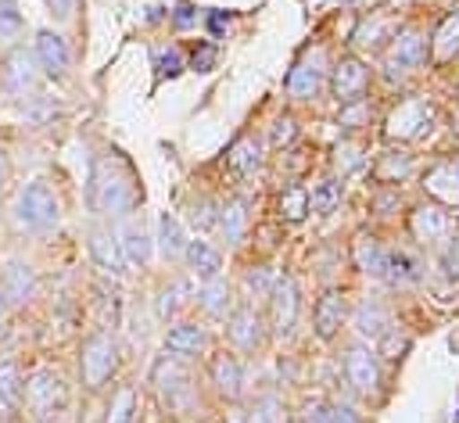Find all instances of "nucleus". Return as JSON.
Segmentation results:
<instances>
[{
	"label": "nucleus",
	"mask_w": 459,
	"mask_h": 423,
	"mask_svg": "<svg viewBox=\"0 0 459 423\" xmlns=\"http://www.w3.org/2000/svg\"><path fill=\"white\" fill-rule=\"evenodd\" d=\"M86 204L100 219L133 215V208L140 204V190H136V176L122 154L108 151V154L93 158L90 183H86Z\"/></svg>",
	"instance_id": "1"
},
{
	"label": "nucleus",
	"mask_w": 459,
	"mask_h": 423,
	"mask_svg": "<svg viewBox=\"0 0 459 423\" xmlns=\"http://www.w3.org/2000/svg\"><path fill=\"white\" fill-rule=\"evenodd\" d=\"M11 219L25 233H50V229H57V222H61V201H57L54 186L47 179H29L18 190V197H14Z\"/></svg>",
	"instance_id": "2"
},
{
	"label": "nucleus",
	"mask_w": 459,
	"mask_h": 423,
	"mask_svg": "<svg viewBox=\"0 0 459 423\" xmlns=\"http://www.w3.org/2000/svg\"><path fill=\"white\" fill-rule=\"evenodd\" d=\"M359 265L377 276V280H387V283H412L420 280V262L409 258L405 251H394V247H380L373 240H362L359 244Z\"/></svg>",
	"instance_id": "3"
},
{
	"label": "nucleus",
	"mask_w": 459,
	"mask_h": 423,
	"mask_svg": "<svg viewBox=\"0 0 459 423\" xmlns=\"http://www.w3.org/2000/svg\"><path fill=\"white\" fill-rule=\"evenodd\" d=\"M151 384L158 391V398L172 409V412H186L194 409V387H190V373H186V358L179 355H161L151 369Z\"/></svg>",
	"instance_id": "4"
},
{
	"label": "nucleus",
	"mask_w": 459,
	"mask_h": 423,
	"mask_svg": "<svg viewBox=\"0 0 459 423\" xmlns=\"http://www.w3.org/2000/svg\"><path fill=\"white\" fill-rule=\"evenodd\" d=\"M65 401H68V387H65V380H61L57 369L39 366V369L29 373V380H25V405H29V412L39 423L57 419V412L65 409Z\"/></svg>",
	"instance_id": "5"
},
{
	"label": "nucleus",
	"mask_w": 459,
	"mask_h": 423,
	"mask_svg": "<svg viewBox=\"0 0 459 423\" xmlns=\"http://www.w3.org/2000/svg\"><path fill=\"white\" fill-rule=\"evenodd\" d=\"M115 366H118V344H115V337H111L108 330L90 333V337L82 341V351H79L82 384H86L90 391H100V387L111 380Z\"/></svg>",
	"instance_id": "6"
},
{
	"label": "nucleus",
	"mask_w": 459,
	"mask_h": 423,
	"mask_svg": "<svg viewBox=\"0 0 459 423\" xmlns=\"http://www.w3.org/2000/svg\"><path fill=\"white\" fill-rule=\"evenodd\" d=\"M423 54H427V39L420 29H402L391 36V47L384 54V75L394 82L409 72H416L423 65Z\"/></svg>",
	"instance_id": "7"
},
{
	"label": "nucleus",
	"mask_w": 459,
	"mask_h": 423,
	"mask_svg": "<svg viewBox=\"0 0 459 423\" xmlns=\"http://www.w3.org/2000/svg\"><path fill=\"white\" fill-rule=\"evenodd\" d=\"M323 82H326V54L323 47H308L287 75V93L290 100H316Z\"/></svg>",
	"instance_id": "8"
},
{
	"label": "nucleus",
	"mask_w": 459,
	"mask_h": 423,
	"mask_svg": "<svg viewBox=\"0 0 459 423\" xmlns=\"http://www.w3.org/2000/svg\"><path fill=\"white\" fill-rule=\"evenodd\" d=\"M430 125H434V108L423 97H409L387 115L391 140H420L423 133H430Z\"/></svg>",
	"instance_id": "9"
},
{
	"label": "nucleus",
	"mask_w": 459,
	"mask_h": 423,
	"mask_svg": "<svg viewBox=\"0 0 459 423\" xmlns=\"http://www.w3.org/2000/svg\"><path fill=\"white\" fill-rule=\"evenodd\" d=\"M269 312H273V330L280 337H290L294 333V323H298V312H301V290L290 276H276L273 287H269Z\"/></svg>",
	"instance_id": "10"
},
{
	"label": "nucleus",
	"mask_w": 459,
	"mask_h": 423,
	"mask_svg": "<svg viewBox=\"0 0 459 423\" xmlns=\"http://www.w3.org/2000/svg\"><path fill=\"white\" fill-rule=\"evenodd\" d=\"M32 57H36V65H39L50 79H65L68 68H72V50H68L65 36L54 32V29H39V32H36Z\"/></svg>",
	"instance_id": "11"
},
{
	"label": "nucleus",
	"mask_w": 459,
	"mask_h": 423,
	"mask_svg": "<svg viewBox=\"0 0 459 423\" xmlns=\"http://www.w3.org/2000/svg\"><path fill=\"white\" fill-rule=\"evenodd\" d=\"M32 294H36V269L29 262H22V258H11L4 265V272H0V298H4V305L7 308H22V305L32 301Z\"/></svg>",
	"instance_id": "12"
},
{
	"label": "nucleus",
	"mask_w": 459,
	"mask_h": 423,
	"mask_svg": "<svg viewBox=\"0 0 459 423\" xmlns=\"http://www.w3.org/2000/svg\"><path fill=\"white\" fill-rule=\"evenodd\" d=\"M369 86V72L359 57H341L330 72V93L341 100V104H351V100H362Z\"/></svg>",
	"instance_id": "13"
},
{
	"label": "nucleus",
	"mask_w": 459,
	"mask_h": 423,
	"mask_svg": "<svg viewBox=\"0 0 459 423\" xmlns=\"http://www.w3.org/2000/svg\"><path fill=\"white\" fill-rule=\"evenodd\" d=\"M344 373L351 380V387L359 394H377L380 387V362H377V351H369L366 344H355L348 348L344 355Z\"/></svg>",
	"instance_id": "14"
},
{
	"label": "nucleus",
	"mask_w": 459,
	"mask_h": 423,
	"mask_svg": "<svg viewBox=\"0 0 459 423\" xmlns=\"http://www.w3.org/2000/svg\"><path fill=\"white\" fill-rule=\"evenodd\" d=\"M36 79H39V65L32 54L25 50H14L7 61H4V90L11 97H29L36 90Z\"/></svg>",
	"instance_id": "15"
},
{
	"label": "nucleus",
	"mask_w": 459,
	"mask_h": 423,
	"mask_svg": "<svg viewBox=\"0 0 459 423\" xmlns=\"http://www.w3.org/2000/svg\"><path fill=\"white\" fill-rule=\"evenodd\" d=\"M90 258L97 262L100 272H111V276L126 272V255H122V244H118L115 229H93L90 233Z\"/></svg>",
	"instance_id": "16"
},
{
	"label": "nucleus",
	"mask_w": 459,
	"mask_h": 423,
	"mask_svg": "<svg viewBox=\"0 0 459 423\" xmlns=\"http://www.w3.org/2000/svg\"><path fill=\"white\" fill-rule=\"evenodd\" d=\"M226 337L233 348L240 351H255L262 344V319L255 308H237L230 312V323H226Z\"/></svg>",
	"instance_id": "17"
},
{
	"label": "nucleus",
	"mask_w": 459,
	"mask_h": 423,
	"mask_svg": "<svg viewBox=\"0 0 459 423\" xmlns=\"http://www.w3.org/2000/svg\"><path fill=\"white\" fill-rule=\"evenodd\" d=\"M448 233H452L448 212H441V208H434V204H420V208L412 212V237H416L420 244H437V240H445Z\"/></svg>",
	"instance_id": "18"
},
{
	"label": "nucleus",
	"mask_w": 459,
	"mask_h": 423,
	"mask_svg": "<svg viewBox=\"0 0 459 423\" xmlns=\"http://www.w3.org/2000/svg\"><path fill=\"white\" fill-rule=\"evenodd\" d=\"M183 258H186V269L201 280V283H208V280H215V276H222V255L208 244V240H186V247H183Z\"/></svg>",
	"instance_id": "19"
},
{
	"label": "nucleus",
	"mask_w": 459,
	"mask_h": 423,
	"mask_svg": "<svg viewBox=\"0 0 459 423\" xmlns=\"http://www.w3.org/2000/svg\"><path fill=\"white\" fill-rule=\"evenodd\" d=\"M115 233H118V244H122L126 265L143 269V265L151 262V233L143 229V222H140V219H126V226H122V229H115Z\"/></svg>",
	"instance_id": "20"
},
{
	"label": "nucleus",
	"mask_w": 459,
	"mask_h": 423,
	"mask_svg": "<svg viewBox=\"0 0 459 423\" xmlns=\"http://www.w3.org/2000/svg\"><path fill=\"white\" fill-rule=\"evenodd\" d=\"M208 348V333L204 326L197 323H176L169 333H165V351L179 355V358H194V355H204Z\"/></svg>",
	"instance_id": "21"
},
{
	"label": "nucleus",
	"mask_w": 459,
	"mask_h": 423,
	"mask_svg": "<svg viewBox=\"0 0 459 423\" xmlns=\"http://www.w3.org/2000/svg\"><path fill=\"white\" fill-rule=\"evenodd\" d=\"M212 384H215V391L222 394V398H240L244 394V366H240V358L237 355H215L212 358Z\"/></svg>",
	"instance_id": "22"
},
{
	"label": "nucleus",
	"mask_w": 459,
	"mask_h": 423,
	"mask_svg": "<svg viewBox=\"0 0 459 423\" xmlns=\"http://www.w3.org/2000/svg\"><path fill=\"white\" fill-rule=\"evenodd\" d=\"M22 398H25L22 366L7 358V362H0V419H11L22 409Z\"/></svg>",
	"instance_id": "23"
},
{
	"label": "nucleus",
	"mask_w": 459,
	"mask_h": 423,
	"mask_svg": "<svg viewBox=\"0 0 459 423\" xmlns=\"http://www.w3.org/2000/svg\"><path fill=\"white\" fill-rule=\"evenodd\" d=\"M423 186H427L430 197H437V201H445V204H459V165H452V161L434 165V168L423 176Z\"/></svg>",
	"instance_id": "24"
},
{
	"label": "nucleus",
	"mask_w": 459,
	"mask_h": 423,
	"mask_svg": "<svg viewBox=\"0 0 459 423\" xmlns=\"http://www.w3.org/2000/svg\"><path fill=\"white\" fill-rule=\"evenodd\" d=\"M316 333L319 341H330L337 330H341V319H344V298L341 290H323V298L316 301Z\"/></svg>",
	"instance_id": "25"
},
{
	"label": "nucleus",
	"mask_w": 459,
	"mask_h": 423,
	"mask_svg": "<svg viewBox=\"0 0 459 423\" xmlns=\"http://www.w3.org/2000/svg\"><path fill=\"white\" fill-rule=\"evenodd\" d=\"M226 161H230V168H233L237 176H255V172L262 168V143H258L255 136H240V140L230 147Z\"/></svg>",
	"instance_id": "26"
},
{
	"label": "nucleus",
	"mask_w": 459,
	"mask_h": 423,
	"mask_svg": "<svg viewBox=\"0 0 459 423\" xmlns=\"http://www.w3.org/2000/svg\"><path fill=\"white\" fill-rule=\"evenodd\" d=\"M430 50H434V61H452L455 54H459V7L452 11V14H445L441 18V25L434 29V43H430Z\"/></svg>",
	"instance_id": "27"
},
{
	"label": "nucleus",
	"mask_w": 459,
	"mask_h": 423,
	"mask_svg": "<svg viewBox=\"0 0 459 423\" xmlns=\"http://www.w3.org/2000/svg\"><path fill=\"white\" fill-rule=\"evenodd\" d=\"M219 229L226 237V244H240L244 240V229H247V204L244 201H226L219 204Z\"/></svg>",
	"instance_id": "28"
},
{
	"label": "nucleus",
	"mask_w": 459,
	"mask_h": 423,
	"mask_svg": "<svg viewBox=\"0 0 459 423\" xmlns=\"http://www.w3.org/2000/svg\"><path fill=\"white\" fill-rule=\"evenodd\" d=\"M158 247L165 258H183V247H186V237H183V226L172 212H161L158 215Z\"/></svg>",
	"instance_id": "29"
},
{
	"label": "nucleus",
	"mask_w": 459,
	"mask_h": 423,
	"mask_svg": "<svg viewBox=\"0 0 459 423\" xmlns=\"http://www.w3.org/2000/svg\"><path fill=\"white\" fill-rule=\"evenodd\" d=\"M355 326H359V333L362 337H369V341H384L387 333H391V315L380 308V305H359V312H355Z\"/></svg>",
	"instance_id": "30"
},
{
	"label": "nucleus",
	"mask_w": 459,
	"mask_h": 423,
	"mask_svg": "<svg viewBox=\"0 0 459 423\" xmlns=\"http://www.w3.org/2000/svg\"><path fill=\"white\" fill-rule=\"evenodd\" d=\"M197 305H201L208 315L226 319V315H230V287H226V280H222V276L208 280V283L201 287V294H197Z\"/></svg>",
	"instance_id": "31"
},
{
	"label": "nucleus",
	"mask_w": 459,
	"mask_h": 423,
	"mask_svg": "<svg viewBox=\"0 0 459 423\" xmlns=\"http://www.w3.org/2000/svg\"><path fill=\"white\" fill-rule=\"evenodd\" d=\"M391 36H394V18L387 11H380L373 22H362L355 29V43L359 47H377L380 39H391Z\"/></svg>",
	"instance_id": "32"
},
{
	"label": "nucleus",
	"mask_w": 459,
	"mask_h": 423,
	"mask_svg": "<svg viewBox=\"0 0 459 423\" xmlns=\"http://www.w3.org/2000/svg\"><path fill=\"white\" fill-rule=\"evenodd\" d=\"M308 208H312V201H308V190H305L301 183H290V186L280 194V215H283L287 222H301V219L308 215Z\"/></svg>",
	"instance_id": "33"
},
{
	"label": "nucleus",
	"mask_w": 459,
	"mask_h": 423,
	"mask_svg": "<svg viewBox=\"0 0 459 423\" xmlns=\"http://www.w3.org/2000/svg\"><path fill=\"white\" fill-rule=\"evenodd\" d=\"M133 419H136V391L126 384L115 391V398L104 412V423H133Z\"/></svg>",
	"instance_id": "34"
},
{
	"label": "nucleus",
	"mask_w": 459,
	"mask_h": 423,
	"mask_svg": "<svg viewBox=\"0 0 459 423\" xmlns=\"http://www.w3.org/2000/svg\"><path fill=\"white\" fill-rule=\"evenodd\" d=\"M25 22L18 11V0H0V43H14L22 36Z\"/></svg>",
	"instance_id": "35"
},
{
	"label": "nucleus",
	"mask_w": 459,
	"mask_h": 423,
	"mask_svg": "<svg viewBox=\"0 0 459 423\" xmlns=\"http://www.w3.org/2000/svg\"><path fill=\"white\" fill-rule=\"evenodd\" d=\"M280 398H262V401H255L247 412H244V423H283V416H280Z\"/></svg>",
	"instance_id": "36"
},
{
	"label": "nucleus",
	"mask_w": 459,
	"mask_h": 423,
	"mask_svg": "<svg viewBox=\"0 0 459 423\" xmlns=\"http://www.w3.org/2000/svg\"><path fill=\"white\" fill-rule=\"evenodd\" d=\"M308 201H312L316 212H333V204L341 201V183L337 179H323L316 186V194H308Z\"/></svg>",
	"instance_id": "37"
},
{
	"label": "nucleus",
	"mask_w": 459,
	"mask_h": 423,
	"mask_svg": "<svg viewBox=\"0 0 459 423\" xmlns=\"http://www.w3.org/2000/svg\"><path fill=\"white\" fill-rule=\"evenodd\" d=\"M154 68H158V75H179L183 72V54L176 47H158L154 50Z\"/></svg>",
	"instance_id": "38"
},
{
	"label": "nucleus",
	"mask_w": 459,
	"mask_h": 423,
	"mask_svg": "<svg viewBox=\"0 0 459 423\" xmlns=\"http://www.w3.org/2000/svg\"><path fill=\"white\" fill-rule=\"evenodd\" d=\"M294 136H298V122L290 118V115H283V118H276V125H273V147L280 151V147H290L294 143Z\"/></svg>",
	"instance_id": "39"
},
{
	"label": "nucleus",
	"mask_w": 459,
	"mask_h": 423,
	"mask_svg": "<svg viewBox=\"0 0 459 423\" xmlns=\"http://www.w3.org/2000/svg\"><path fill=\"white\" fill-rule=\"evenodd\" d=\"M179 298H183V287H179V283H169V287L158 294V315L169 319V315L179 308Z\"/></svg>",
	"instance_id": "40"
},
{
	"label": "nucleus",
	"mask_w": 459,
	"mask_h": 423,
	"mask_svg": "<svg viewBox=\"0 0 459 423\" xmlns=\"http://www.w3.org/2000/svg\"><path fill=\"white\" fill-rule=\"evenodd\" d=\"M441 269H445L448 280H459V233H455V240L445 247V255H441Z\"/></svg>",
	"instance_id": "41"
},
{
	"label": "nucleus",
	"mask_w": 459,
	"mask_h": 423,
	"mask_svg": "<svg viewBox=\"0 0 459 423\" xmlns=\"http://www.w3.org/2000/svg\"><path fill=\"white\" fill-rule=\"evenodd\" d=\"M359 165H362V151H359V147H351V143L337 147V168H341V172H351V168H359Z\"/></svg>",
	"instance_id": "42"
},
{
	"label": "nucleus",
	"mask_w": 459,
	"mask_h": 423,
	"mask_svg": "<svg viewBox=\"0 0 459 423\" xmlns=\"http://www.w3.org/2000/svg\"><path fill=\"white\" fill-rule=\"evenodd\" d=\"M319 423H362V419H359L355 409H348V405H333V409H323V419H319Z\"/></svg>",
	"instance_id": "43"
},
{
	"label": "nucleus",
	"mask_w": 459,
	"mask_h": 423,
	"mask_svg": "<svg viewBox=\"0 0 459 423\" xmlns=\"http://www.w3.org/2000/svg\"><path fill=\"white\" fill-rule=\"evenodd\" d=\"M212 65H215V47H212V43H201V50H194V54H190V68L208 72Z\"/></svg>",
	"instance_id": "44"
},
{
	"label": "nucleus",
	"mask_w": 459,
	"mask_h": 423,
	"mask_svg": "<svg viewBox=\"0 0 459 423\" xmlns=\"http://www.w3.org/2000/svg\"><path fill=\"white\" fill-rule=\"evenodd\" d=\"M43 4L54 14V22H68L75 14V7H79V0H43Z\"/></svg>",
	"instance_id": "45"
},
{
	"label": "nucleus",
	"mask_w": 459,
	"mask_h": 423,
	"mask_svg": "<svg viewBox=\"0 0 459 423\" xmlns=\"http://www.w3.org/2000/svg\"><path fill=\"white\" fill-rule=\"evenodd\" d=\"M344 111H341V125H348V129H355L359 122H362V115H366V104L362 100H351V104H341Z\"/></svg>",
	"instance_id": "46"
},
{
	"label": "nucleus",
	"mask_w": 459,
	"mask_h": 423,
	"mask_svg": "<svg viewBox=\"0 0 459 423\" xmlns=\"http://www.w3.org/2000/svg\"><path fill=\"white\" fill-rule=\"evenodd\" d=\"M172 18H176V25H179V29H186V25H194V22H197V11H190V7H179Z\"/></svg>",
	"instance_id": "47"
},
{
	"label": "nucleus",
	"mask_w": 459,
	"mask_h": 423,
	"mask_svg": "<svg viewBox=\"0 0 459 423\" xmlns=\"http://www.w3.org/2000/svg\"><path fill=\"white\" fill-rule=\"evenodd\" d=\"M405 168H409V161H394V158H387V161H384V168H380V176H394V172H398V176H405Z\"/></svg>",
	"instance_id": "48"
},
{
	"label": "nucleus",
	"mask_w": 459,
	"mask_h": 423,
	"mask_svg": "<svg viewBox=\"0 0 459 423\" xmlns=\"http://www.w3.org/2000/svg\"><path fill=\"white\" fill-rule=\"evenodd\" d=\"M208 25H212V32L219 36V32H222V25H226V14H222V11H215V14L208 18Z\"/></svg>",
	"instance_id": "49"
},
{
	"label": "nucleus",
	"mask_w": 459,
	"mask_h": 423,
	"mask_svg": "<svg viewBox=\"0 0 459 423\" xmlns=\"http://www.w3.org/2000/svg\"><path fill=\"white\" fill-rule=\"evenodd\" d=\"M7 172H11V165H7V154L0 151V194H4V186H7Z\"/></svg>",
	"instance_id": "50"
},
{
	"label": "nucleus",
	"mask_w": 459,
	"mask_h": 423,
	"mask_svg": "<svg viewBox=\"0 0 459 423\" xmlns=\"http://www.w3.org/2000/svg\"><path fill=\"white\" fill-rule=\"evenodd\" d=\"M4 315H7V305H4V298H0V326H4Z\"/></svg>",
	"instance_id": "51"
},
{
	"label": "nucleus",
	"mask_w": 459,
	"mask_h": 423,
	"mask_svg": "<svg viewBox=\"0 0 459 423\" xmlns=\"http://www.w3.org/2000/svg\"><path fill=\"white\" fill-rule=\"evenodd\" d=\"M341 4H348V0H341Z\"/></svg>",
	"instance_id": "52"
}]
</instances>
